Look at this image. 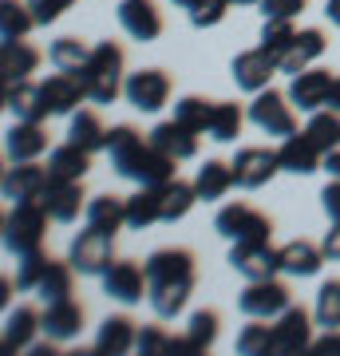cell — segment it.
I'll return each instance as SVG.
<instances>
[{
	"instance_id": "1",
	"label": "cell",
	"mask_w": 340,
	"mask_h": 356,
	"mask_svg": "<svg viewBox=\"0 0 340 356\" xmlns=\"http://www.w3.org/2000/svg\"><path fill=\"white\" fill-rule=\"evenodd\" d=\"M107 154H111L115 175L131 178L139 186H163L175 178V163L170 154H163L154 143H143V135L131 123H119V127L107 131Z\"/></svg>"
},
{
	"instance_id": "2",
	"label": "cell",
	"mask_w": 340,
	"mask_h": 356,
	"mask_svg": "<svg viewBox=\"0 0 340 356\" xmlns=\"http://www.w3.org/2000/svg\"><path fill=\"white\" fill-rule=\"evenodd\" d=\"M79 79H83V88H88V99L91 103H115L119 95H123V48L119 44H111V40H99L95 48H91V60L88 67L79 72Z\"/></svg>"
},
{
	"instance_id": "3",
	"label": "cell",
	"mask_w": 340,
	"mask_h": 356,
	"mask_svg": "<svg viewBox=\"0 0 340 356\" xmlns=\"http://www.w3.org/2000/svg\"><path fill=\"white\" fill-rule=\"evenodd\" d=\"M48 210L40 198L32 202H13V210L4 214V250L16 257L32 254V250H44V229H48Z\"/></svg>"
},
{
	"instance_id": "4",
	"label": "cell",
	"mask_w": 340,
	"mask_h": 356,
	"mask_svg": "<svg viewBox=\"0 0 340 356\" xmlns=\"http://www.w3.org/2000/svg\"><path fill=\"white\" fill-rule=\"evenodd\" d=\"M67 261L83 277H103L107 266L115 261V238L111 234H99V229H91V226L79 229L76 238H72V245H67Z\"/></svg>"
},
{
	"instance_id": "5",
	"label": "cell",
	"mask_w": 340,
	"mask_h": 356,
	"mask_svg": "<svg viewBox=\"0 0 340 356\" xmlns=\"http://www.w3.org/2000/svg\"><path fill=\"white\" fill-rule=\"evenodd\" d=\"M214 229L222 238H229V242H269L273 222H269L261 210H253L250 202H229V206L218 210Z\"/></svg>"
},
{
	"instance_id": "6",
	"label": "cell",
	"mask_w": 340,
	"mask_h": 356,
	"mask_svg": "<svg viewBox=\"0 0 340 356\" xmlns=\"http://www.w3.org/2000/svg\"><path fill=\"white\" fill-rule=\"evenodd\" d=\"M250 123L265 135H277V139H289L297 135V115H293V103L289 95H281V91L265 88L253 95L250 103Z\"/></svg>"
},
{
	"instance_id": "7",
	"label": "cell",
	"mask_w": 340,
	"mask_h": 356,
	"mask_svg": "<svg viewBox=\"0 0 340 356\" xmlns=\"http://www.w3.org/2000/svg\"><path fill=\"white\" fill-rule=\"evenodd\" d=\"M123 95L127 103L143 115H154L163 111L166 99H170V76H166L163 67H143V72H131L123 83Z\"/></svg>"
},
{
	"instance_id": "8",
	"label": "cell",
	"mask_w": 340,
	"mask_h": 356,
	"mask_svg": "<svg viewBox=\"0 0 340 356\" xmlns=\"http://www.w3.org/2000/svg\"><path fill=\"white\" fill-rule=\"evenodd\" d=\"M277 72H281V60L273 56V51H265L261 44L250 48V51H238V56H234V64H229L234 83H238L241 91H250V95H257V91L269 88Z\"/></svg>"
},
{
	"instance_id": "9",
	"label": "cell",
	"mask_w": 340,
	"mask_h": 356,
	"mask_svg": "<svg viewBox=\"0 0 340 356\" xmlns=\"http://www.w3.org/2000/svg\"><path fill=\"white\" fill-rule=\"evenodd\" d=\"M238 305H241V313H245V317L277 321L281 313L293 305V301H289V289H285L277 277H261V281H250V285L241 289Z\"/></svg>"
},
{
	"instance_id": "10",
	"label": "cell",
	"mask_w": 340,
	"mask_h": 356,
	"mask_svg": "<svg viewBox=\"0 0 340 356\" xmlns=\"http://www.w3.org/2000/svg\"><path fill=\"white\" fill-rule=\"evenodd\" d=\"M229 166H234V182L241 191H261L265 182L281 170V159L269 147H241Z\"/></svg>"
},
{
	"instance_id": "11",
	"label": "cell",
	"mask_w": 340,
	"mask_h": 356,
	"mask_svg": "<svg viewBox=\"0 0 340 356\" xmlns=\"http://www.w3.org/2000/svg\"><path fill=\"white\" fill-rule=\"evenodd\" d=\"M103 293L119 305H139L143 293H151V277L135 261H111L103 273Z\"/></svg>"
},
{
	"instance_id": "12",
	"label": "cell",
	"mask_w": 340,
	"mask_h": 356,
	"mask_svg": "<svg viewBox=\"0 0 340 356\" xmlns=\"http://www.w3.org/2000/svg\"><path fill=\"white\" fill-rule=\"evenodd\" d=\"M332 72H325V67H305V72H297V76L289 79V103L297 107V111L313 115L321 111V107H328V91H332Z\"/></svg>"
},
{
	"instance_id": "13",
	"label": "cell",
	"mask_w": 340,
	"mask_h": 356,
	"mask_svg": "<svg viewBox=\"0 0 340 356\" xmlns=\"http://www.w3.org/2000/svg\"><path fill=\"white\" fill-rule=\"evenodd\" d=\"M229 266L238 269L245 281L273 277L281 269V250H273L269 242H234L229 250Z\"/></svg>"
},
{
	"instance_id": "14",
	"label": "cell",
	"mask_w": 340,
	"mask_h": 356,
	"mask_svg": "<svg viewBox=\"0 0 340 356\" xmlns=\"http://www.w3.org/2000/svg\"><path fill=\"white\" fill-rule=\"evenodd\" d=\"M48 178H51L48 166L40 163H8V170L0 178V191H4L8 202H32L48 191Z\"/></svg>"
},
{
	"instance_id": "15",
	"label": "cell",
	"mask_w": 340,
	"mask_h": 356,
	"mask_svg": "<svg viewBox=\"0 0 340 356\" xmlns=\"http://www.w3.org/2000/svg\"><path fill=\"white\" fill-rule=\"evenodd\" d=\"M119 24L139 44H151L163 36V13L154 8V0H119Z\"/></svg>"
},
{
	"instance_id": "16",
	"label": "cell",
	"mask_w": 340,
	"mask_h": 356,
	"mask_svg": "<svg viewBox=\"0 0 340 356\" xmlns=\"http://www.w3.org/2000/svg\"><path fill=\"white\" fill-rule=\"evenodd\" d=\"M44 151H48V131L40 123L16 119L13 127L4 131V159L8 163H36Z\"/></svg>"
},
{
	"instance_id": "17",
	"label": "cell",
	"mask_w": 340,
	"mask_h": 356,
	"mask_svg": "<svg viewBox=\"0 0 340 356\" xmlns=\"http://www.w3.org/2000/svg\"><path fill=\"white\" fill-rule=\"evenodd\" d=\"M4 111L16 115V119H28V123H44L51 115V107L44 99V88L40 83L20 79V83H4Z\"/></svg>"
},
{
	"instance_id": "18",
	"label": "cell",
	"mask_w": 340,
	"mask_h": 356,
	"mask_svg": "<svg viewBox=\"0 0 340 356\" xmlns=\"http://www.w3.org/2000/svg\"><path fill=\"white\" fill-rule=\"evenodd\" d=\"M40 202L51 214V222H60V226L76 222L79 210H88L83 206V186L79 182H63V178H48V191L40 194Z\"/></svg>"
},
{
	"instance_id": "19",
	"label": "cell",
	"mask_w": 340,
	"mask_h": 356,
	"mask_svg": "<svg viewBox=\"0 0 340 356\" xmlns=\"http://www.w3.org/2000/svg\"><path fill=\"white\" fill-rule=\"evenodd\" d=\"M313 313H305L301 305H289L273 325V337H277V353H301V348H313Z\"/></svg>"
},
{
	"instance_id": "20",
	"label": "cell",
	"mask_w": 340,
	"mask_h": 356,
	"mask_svg": "<svg viewBox=\"0 0 340 356\" xmlns=\"http://www.w3.org/2000/svg\"><path fill=\"white\" fill-rule=\"evenodd\" d=\"M277 159H281V170H289V175H313V170L325 166V151H321L305 131H297V135H289V139H281Z\"/></svg>"
},
{
	"instance_id": "21",
	"label": "cell",
	"mask_w": 340,
	"mask_h": 356,
	"mask_svg": "<svg viewBox=\"0 0 340 356\" xmlns=\"http://www.w3.org/2000/svg\"><path fill=\"white\" fill-rule=\"evenodd\" d=\"M79 329H83V305H79V301L63 297V301L44 305V337H48V341H56V344L76 341Z\"/></svg>"
},
{
	"instance_id": "22",
	"label": "cell",
	"mask_w": 340,
	"mask_h": 356,
	"mask_svg": "<svg viewBox=\"0 0 340 356\" xmlns=\"http://www.w3.org/2000/svg\"><path fill=\"white\" fill-rule=\"evenodd\" d=\"M40 88H44V99H48L51 115H76L79 103L88 99L83 79H79V76H67V72H56V76H48Z\"/></svg>"
},
{
	"instance_id": "23",
	"label": "cell",
	"mask_w": 340,
	"mask_h": 356,
	"mask_svg": "<svg viewBox=\"0 0 340 356\" xmlns=\"http://www.w3.org/2000/svg\"><path fill=\"white\" fill-rule=\"evenodd\" d=\"M143 269H147L151 285H163V281H190L194 277V254H190V250H154V254L143 261Z\"/></svg>"
},
{
	"instance_id": "24",
	"label": "cell",
	"mask_w": 340,
	"mask_h": 356,
	"mask_svg": "<svg viewBox=\"0 0 340 356\" xmlns=\"http://www.w3.org/2000/svg\"><path fill=\"white\" fill-rule=\"evenodd\" d=\"M325 48H328V40H325L321 28H301L297 40L289 44V51L281 56V72H285V76H297L305 67H313L316 60L325 56Z\"/></svg>"
},
{
	"instance_id": "25",
	"label": "cell",
	"mask_w": 340,
	"mask_h": 356,
	"mask_svg": "<svg viewBox=\"0 0 340 356\" xmlns=\"http://www.w3.org/2000/svg\"><path fill=\"white\" fill-rule=\"evenodd\" d=\"M36 332H44V313H36L28 305L8 309V317H4V348L8 353H28Z\"/></svg>"
},
{
	"instance_id": "26",
	"label": "cell",
	"mask_w": 340,
	"mask_h": 356,
	"mask_svg": "<svg viewBox=\"0 0 340 356\" xmlns=\"http://www.w3.org/2000/svg\"><path fill=\"white\" fill-rule=\"evenodd\" d=\"M151 143H154L163 154L178 159V163L198 154V131H190L186 123H178V119H166V123H159V127L151 131Z\"/></svg>"
},
{
	"instance_id": "27",
	"label": "cell",
	"mask_w": 340,
	"mask_h": 356,
	"mask_svg": "<svg viewBox=\"0 0 340 356\" xmlns=\"http://www.w3.org/2000/svg\"><path fill=\"white\" fill-rule=\"evenodd\" d=\"M48 175L63 178V182H83V175L91 170V151H83L79 143H63V147H51L48 151Z\"/></svg>"
},
{
	"instance_id": "28",
	"label": "cell",
	"mask_w": 340,
	"mask_h": 356,
	"mask_svg": "<svg viewBox=\"0 0 340 356\" xmlns=\"http://www.w3.org/2000/svg\"><path fill=\"white\" fill-rule=\"evenodd\" d=\"M325 261H328L325 250L313 242H305V238L281 245V273H289V277H316Z\"/></svg>"
},
{
	"instance_id": "29",
	"label": "cell",
	"mask_w": 340,
	"mask_h": 356,
	"mask_svg": "<svg viewBox=\"0 0 340 356\" xmlns=\"http://www.w3.org/2000/svg\"><path fill=\"white\" fill-rule=\"evenodd\" d=\"M40 67V51L24 40H8L0 44V79L4 83H20V79H32V72Z\"/></svg>"
},
{
	"instance_id": "30",
	"label": "cell",
	"mask_w": 340,
	"mask_h": 356,
	"mask_svg": "<svg viewBox=\"0 0 340 356\" xmlns=\"http://www.w3.org/2000/svg\"><path fill=\"white\" fill-rule=\"evenodd\" d=\"M135 341H139V329H135V321L123 317V313H115V317H107L99 325V337H95V353L103 356H123L135 348Z\"/></svg>"
},
{
	"instance_id": "31",
	"label": "cell",
	"mask_w": 340,
	"mask_h": 356,
	"mask_svg": "<svg viewBox=\"0 0 340 356\" xmlns=\"http://www.w3.org/2000/svg\"><path fill=\"white\" fill-rule=\"evenodd\" d=\"M229 186H238V182H234V166L222 163V159H206V163L198 166V175H194V191H198L202 202L226 198Z\"/></svg>"
},
{
	"instance_id": "32",
	"label": "cell",
	"mask_w": 340,
	"mask_h": 356,
	"mask_svg": "<svg viewBox=\"0 0 340 356\" xmlns=\"http://www.w3.org/2000/svg\"><path fill=\"white\" fill-rule=\"evenodd\" d=\"M163 222V186H139L127 198V229H151Z\"/></svg>"
},
{
	"instance_id": "33",
	"label": "cell",
	"mask_w": 340,
	"mask_h": 356,
	"mask_svg": "<svg viewBox=\"0 0 340 356\" xmlns=\"http://www.w3.org/2000/svg\"><path fill=\"white\" fill-rule=\"evenodd\" d=\"M91 229H99V234H119L127 226V202L123 198H115V194H99V198H91L88 210H83Z\"/></svg>"
},
{
	"instance_id": "34",
	"label": "cell",
	"mask_w": 340,
	"mask_h": 356,
	"mask_svg": "<svg viewBox=\"0 0 340 356\" xmlns=\"http://www.w3.org/2000/svg\"><path fill=\"white\" fill-rule=\"evenodd\" d=\"M190 293H194V277L190 281H163V285H151V309H154V317H163V321H175L182 309H186L190 301Z\"/></svg>"
},
{
	"instance_id": "35",
	"label": "cell",
	"mask_w": 340,
	"mask_h": 356,
	"mask_svg": "<svg viewBox=\"0 0 340 356\" xmlns=\"http://www.w3.org/2000/svg\"><path fill=\"white\" fill-rule=\"evenodd\" d=\"M67 139L79 143L83 151H107V127L99 123V115L95 111H76L72 115V123H67Z\"/></svg>"
},
{
	"instance_id": "36",
	"label": "cell",
	"mask_w": 340,
	"mask_h": 356,
	"mask_svg": "<svg viewBox=\"0 0 340 356\" xmlns=\"http://www.w3.org/2000/svg\"><path fill=\"white\" fill-rule=\"evenodd\" d=\"M48 60H51L56 72L79 76V72L88 67V60H91V48L83 44V40H76V36H63V40H56V44L48 48Z\"/></svg>"
},
{
	"instance_id": "37",
	"label": "cell",
	"mask_w": 340,
	"mask_h": 356,
	"mask_svg": "<svg viewBox=\"0 0 340 356\" xmlns=\"http://www.w3.org/2000/svg\"><path fill=\"white\" fill-rule=\"evenodd\" d=\"M194 202H202L194 182H182V178L163 182V222H182L194 210Z\"/></svg>"
},
{
	"instance_id": "38",
	"label": "cell",
	"mask_w": 340,
	"mask_h": 356,
	"mask_svg": "<svg viewBox=\"0 0 340 356\" xmlns=\"http://www.w3.org/2000/svg\"><path fill=\"white\" fill-rule=\"evenodd\" d=\"M36 28V16L28 8V0H0V40H24Z\"/></svg>"
},
{
	"instance_id": "39",
	"label": "cell",
	"mask_w": 340,
	"mask_h": 356,
	"mask_svg": "<svg viewBox=\"0 0 340 356\" xmlns=\"http://www.w3.org/2000/svg\"><path fill=\"white\" fill-rule=\"evenodd\" d=\"M305 135L321 147V151H337L340 147V111H332V107H321V111L309 115V123H305Z\"/></svg>"
},
{
	"instance_id": "40",
	"label": "cell",
	"mask_w": 340,
	"mask_h": 356,
	"mask_svg": "<svg viewBox=\"0 0 340 356\" xmlns=\"http://www.w3.org/2000/svg\"><path fill=\"white\" fill-rule=\"evenodd\" d=\"M72 261H51L48 273H44V281L36 285V297L44 301V305H51V301H63V297H72Z\"/></svg>"
},
{
	"instance_id": "41",
	"label": "cell",
	"mask_w": 340,
	"mask_h": 356,
	"mask_svg": "<svg viewBox=\"0 0 340 356\" xmlns=\"http://www.w3.org/2000/svg\"><path fill=\"white\" fill-rule=\"evenodd\" d=\"M238 353L241 356H269L277 353V337H273V325H261V317H253V325L238 332Z\"/></svg>"
},
{
	"instance_id": "42",
	"label": "cell",
	"mask_w": 340,
	"mask_h": 356,
	"mask_svg": "<svg viewBox=\"0 0 340 356\" xmlns=\"http://www.w3.org/2000/svg\"><path fill=\"white\" fill-rule=\"evenodd\" d=\"M241 123H245V115H241L238 103H214V119H210V139L214 143H234L241 135Z\"/></svg>"
},
{
	"instance_id": "43",
	"label": "cell",
	"mask_w": 340,
	"mask_h": 356,
	"mask_svg": "<svg viewBox=\"0 0 340 356\" xmlns=\"http://www.w3.org/2000/svg\"><path fill=\"white\" fill-rule=\"evenodd\" d=\"M175 119L178 123H186L190 131L206 135V131H210V119H214V103L202 99V95H186V99L175 103Z\"/></svg>"
},
{
	"instance_id": "44",
	"label": "cell",
	"mask_w": 340,
	"mask_h": 356,
	"mask_svg": "<svg viewBox=\"0 0 340 356\" xmlns=\"http://www.w3.org/2000/svg\"><path fill=\"white\" fill-rule=\"evenodd\" d=\"M16 261H20V266H16V289L36 293V285L44 281V273H48V266H51V257L44 254V250H32V254L16 257Z\"/></svg>"
},
{
	"instance_id": "45",
	"label": "cell",
	"mask_w": 340,
	"mask_h": 356,
	"mask_svg": "<svg viewBox=\"0 0 340 356\" xmlns=\"http://www.w3.org/2000/svg\"><path fill=\"white\" fill-rule=\"evenodd\" d=\"M313 317L321 329H340V281H325L316 289V305Z\"/></svg>"
},
{
	"instance_id": "46",
	"label": "cell",
	"mask_w": 340,
	"mask_h": 356,
	"mask_svg": "<svg viewBox=\"0 0 340 356\" xmlns=\"http://www.w3.org/2000/svg\"><path fill=\"white\" fill-rule=\"evenodd\" d=\"M186 341L194 344V353H206V348L218 341V313L214 309H198V313H190Z\"/></svg>"
},
{
	"instance_id": "47",
	"label": "cell",
	"mask_w": 340,
	"mask_h": 356,
	"mask_svg": "<svg viewBox=\"0 0 340 356\" xmlns=\"http://www.w3.org/2000/svg\"><path fill=\"white\" fill-rule=\"evenodd\" d=\"M297 40V28H293V20H265L261 28V48L265 51H273V56H285L289 51V44Z\"/></svg>"
},
{
	"instance_id": "48",
	"label": "cell",
	"mask_w": 340,
	"mask_h": 356,
	"mask_svg": "<svg viewBox=\"0 0 340 356\" xmlns=\"http://www.w3.org/2000/svg\"><path fill=\"white\" fill-rule=\"evenodd\" d=\"M229 13V0H202L198 8H190V24L194 28H214Z\"/></svg>"
},
{
	"instance_id": "49",
	"label": "cell",
	"mask_w": 340,
	"mask_h": 356,
	"mask_svg": "<svg viewBox=\"0 0 340 356\" xmlns=\"http://www.w3.org/2000/svg\"><path fill=\"white\" fill-rule=\"evenodd\" d=\"M76 0H28V8H32V16H36V24H56L67 8H72Z\"/></svg>"
},
{
	"instance_id": "50",
	"label": "cell",
	"mask_w": 340,
	"mask_h": 356,
	"mask_svg": "<svg viewBox=\"0 0 340 356\" xmlns=\"http://www.w3.org/2000/svg\"><path fill=\"white\" fill-rule=\"evenodd\" d=\"M309 0H261V16L265 20H293L305 13Z\"/></svg>"
},
{
	"instance_id": "51",
	"label": "cell",
	"mask_w": 340,
	"mask_h": 356,
	"mask_svg": "<svg viewBox=\"0 0 340 356\" xmlns=\"http://www.w3.org/2000/svg\"><path fill=\"white\" fill-rule=\"evenodd\" d=\"M170 341L175 337H166L163 329H139V341H135V348H139L143 356H151V353H170Z\"/></svg>"
},
{
	"instance_id": "52",
	"label": "cell",
	"mask_w": 340,
	"mask_h": 356,
	"mask_svg": "<svg viewBox=\"0 0 340 356\" xmlns=\"http://www.w3.org/2000/svg\"><path fill=\"white\" fill-rule=\"evenodd\" d=\"M321 206H325V214L332 222H340V178H332L325 191H321Z\"/></svg>"
},
{
	"instance_id": "53",
	"label": "cell",
	"mask_w": 340,
	"mask_h": 356,
	"mask_svg": "<svg viewBox=\"0 0 340 356\" xmlns=\"http://www.w3.org/2000/svg\"><path fill=\"white\" fill-rule=\"evenodd\" d=\"M328 261H340V222H332V229L325 234V242H321Z\"/></svg>"
},
{
	"instance_id": "54",
	"label": "cell",
	"mask_w": 340,
	"mask_h": 356,
	"mask_svg": "<svg viewBox=\"0 0 340 356\" xmlns=\"http://www.w3.org/2000/svg\"><path fill=\"white\" fill-rule=\"evenodd\" d=\"M316 353H340V332L328 329V337H321V341H313Z\"/></svg>"
},
{
	"instance_id": "55",
	"label": "cell",
	"mask_w": 340,
	"mask_h": 356,
	"mask_svg": "<svg viewBox=\"0 0 340 356\" xmlns=\"http://www.w3.org/2000/svg\"><path fill=\"white\" fill-rule=\"evenodd\" d=\"M321 170H328V178H340V147L325 154V166H321Z\"/></svg>"
},
{
	"instance_id": "56",
	"label": "cell",
	"mask_w": 340,
	"mask_h": 356,
	"mask_svg": "<svg viewBox=\"0 0 340 356\" xmlns=\"http://www.w3.org/2000/svg\"><path fill=\"white\" fill-rule=\"evenodd\" d=\"M328 107H332V111H340V76L332 79V91H328Z\"/></svg>"
},
{
	"instance_id": "57",
	"label": "cell",
	"mask_w": 340,
	"mask_h": 356,
	"mask_svg": "<svg viewBox=\"0 0 340 356\" xmlns=\"http://www.w3.org/2000/svg\"><path fill=\"white\" fill-rule=\"evenodd\" d=\"M325 16L340 28V0H328V4H325Z\"/></svg>"
},
{
	"instance_id": "58",
	"label": "cell",
	"mask_w": 340,
	"mask_h": 356,
	"mask_svg": "<svg viewBox=\"0 0 340 356\" xmlns=\"http://www.w3.org/2000/svg\"><path fill=\"white\" fill-rule=\"evenodd\" d=\"M13 285H16V281H8V277L0 281V305H4V309H8V297H13Z\"/></svg>"
},
{
	"instance_id": "59",
	"label": "cell",
	"mask_w": 340,
	"mask_h": 356,
	"mask_svg": "<svg viewBox=\"0 0 340 356\" xmlns=\"http://www.w3.org/2000/svg\"><path fill=\"white\" fill-rule=\"evenodd\" d=\"M170 4H178V8H186V13H190V8H198L202 0H170Z\"/></svg>"
},
{
	"instance_id": "60",
	"label": "cell",
	"mask_w": 340,
	"mask_h": 356,
	"mask_svg": "<svg viewBox=\"0 0 340 356\" xmlns=\"http://www.w3.org/2000/svg\"><path fill=\"white\" fill-rule=\"evenodd\" d=\"M229 4H261V0H229Z\"/></svg>"
}]
</instances>
